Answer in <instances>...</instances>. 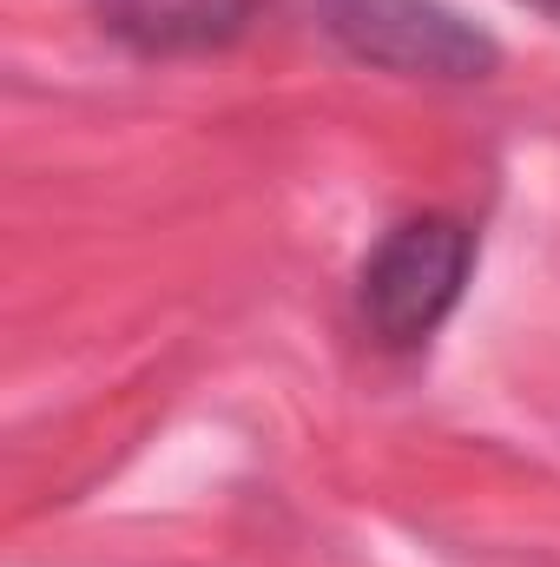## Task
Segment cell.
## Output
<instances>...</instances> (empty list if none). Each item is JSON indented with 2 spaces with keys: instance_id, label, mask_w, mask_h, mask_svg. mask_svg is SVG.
<instances>
[{
  "instance_id": "2",
  "label": "cell",
  "mask_w": 560,
  "mask_h": 567,
  "mask_svg": "<svg viewBox=\"0 0 560 567\" xmlns=\"http://www.w3.org/2000/svg\"><path fill=\"white\" fill-rule=\"evenodd\" d=\"M323 27L370 66L403 80H488L501 47L442 0H317Z\"/></svg>"
},
{
  "instance_id": "1",
  "label": "cell",
  "mask_w": 560,
  "mask_h": 567,
  "mask_svg": "<svg viewBox=\"0 0 560 567\" xmlns=\"http://www.w3.org/2000/svg\"><path fill=\"white\" fill-rule=\"evenodd\" d=\"M468 271H475V231L462 218L422 212V218L390 225L376 238V251L363 258L356 310H363L376 343L416 350L455 317V303L468 290Z\"/></svg>"
},
{
  "instance_id": "4",
  "label": "cell",
  "mask_w": 560,
  "mask_h": 567,
  "mask_svg": "<svg viewBox=\"0 0 560 567\" xmlns=\"http://www.w3.org/2000/svg\"><path fill=\"white\" fill-rule=\"evenodd\" d=\"M521 7H535V13H548V20H560V0H521Z\"/></svg>"
},
{
  "instance_id": "3",
  "label": "cell",
  "mask_w": 560,
  "mask_h": 567,
  "mask_svg": "<svg viewBox=\"0 0 560 567\" xmlns=\"http://www.w3.org/2000/svg\"><path fill=\"white\" fill-rule=\"evenodd\" d=\"M100 27L145 60H178V53H218L251 33L265 0H93Z\"/></svg>"
}]
</instances>
